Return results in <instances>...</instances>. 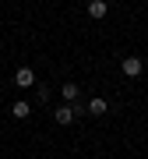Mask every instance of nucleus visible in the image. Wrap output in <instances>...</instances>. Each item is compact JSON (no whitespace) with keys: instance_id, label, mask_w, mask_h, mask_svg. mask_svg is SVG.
I'll return each instance as SVG.
<instances>
[{"instance_id":"nucleus-1","label":"nucleus","mask_w":148,"mask_h":159,"mask_svg":"<svg viewBox=\"0 0 148 159\" xmlns=\"http://www.w3.org/2000/svg\"><path fill=\"white\" fill-rule=\"evenodd\" d=\"M81 113H85V110H81L78 102H63V106H57V110H53V120H57L60 127H67V124H74Z\"/></svg>"},{"instance_id":"nucleus-2","label":"nucleus","mask_w":148,"mask_h":159,"mask_svg":"<svg viewBox=\"0 0 148 159\" xmlns=\"http://www.w3.org/2000/svg\"><path fill=\"white\" fill-rule=\"evenodd\" d=\"M120 71H124L127 78H141V71H145V60L131 53V57H124V60H120Z\"/></svg>"},{"instance_id":"nucleus-3","label":"nucleus","mask_w":148,"mask_h":159,"mask_svg":"<svg viewBox=\"0 0 148 159\" xmlns=\"http://www.w3.org/2000/svg\"><path fill=\"white\" fill-rule=\"evenodd\" d=\"M14 85H18V89H32V85H35V71H32V67H18V71H14Z\"/></svg>"},{"instance_id":"nucleus-4","label":"nucleus","mask_w":148,"mask_h":159,"mask_svg":"<svg viewBox=\"0 0 148 159\" xmlns=\"http://www.w3.org/2000/svg\"><path fill=\"white\" fill-rule=\"evenodd\" d=\"M60 96H63V102H78V96H81L78 81H63V85H60Z\"/></svg>"},{"instance_id":"nucleus-5","label":"nucleus","mask_w":148,"mask_h":159,"mask_svg":"<svg viewBox=\"0 0 148 159\" xmlns=\"http://www.w3.org/2000/svg\"><path fill=\"white\" fill-rule=\"evenodd\" d=\"M106 110H109V102H106L102 96H95V99H92V102H88V106H85V113H92V117H102V113H106Z\"/></svg>"},{"instance_id":"nucleus-6","label":"nucleus","mask_w":148,"mask_h":159,"mask_svg":"<svg viewBox=\"0 0 148 159\" xmlns=\"http://www.w3.org/2000/svg\"><path fill=\"white\" fill-rule=\"evenodd\" d=\"M28 113H32V102H25V99H18L14 106H11V117H14V120H25Z\"/></svg>"},{"instance_id":"nucleus-7","label":"nucleus","mask_w":148,"mask_h":159,"mask_svg":"<svg viewBox=\"0 0 148 159\" xmlns=\"http://www.w3.org/2000/svg\"><path fill=\"white\" fill-rule=\"evenodd\" d=\"M88 14L92 18H106L109 14V4H106V0H88Z\"/></svg>"}]
</instances>
